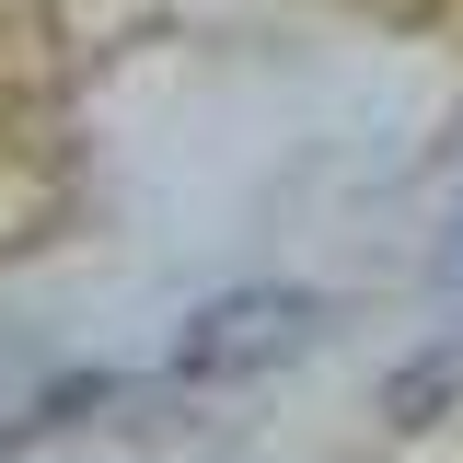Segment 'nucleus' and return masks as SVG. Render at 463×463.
I'll return each instance as SVG.
<instances>
[{"mask_svg":"<svg viewBox=\"0 0 463 463\" xmlns=\"http://www.w3.org/2000/svg\"><path fill=\"white\" fill-rule=\"evenodd\" d=\"M301 336H313V301L301 289H232V301H209L174 336V383H243V371L289 359Z\"/></svg>","mask_w":463,"mask_h":463,"instance_id":"obj_1","label":"nucleus"}]
</instances>
